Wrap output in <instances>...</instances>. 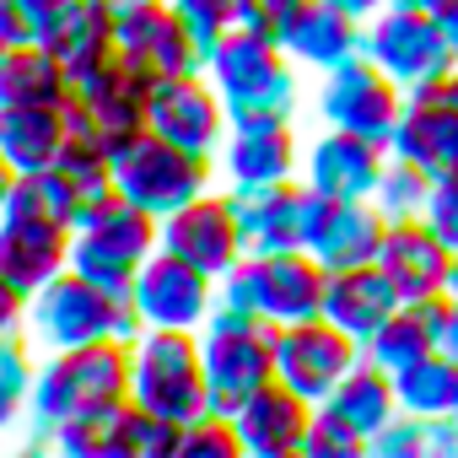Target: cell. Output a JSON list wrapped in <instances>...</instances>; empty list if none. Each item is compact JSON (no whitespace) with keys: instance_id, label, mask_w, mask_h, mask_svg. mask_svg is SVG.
Masks as SVG:
<instances>
[{"instance_id":"cell-1","label":"cell","mask_w":458,"mask_h":458,"mask_svg":"<svg viewBox=\"0 0 458 458\" xmlns=\"http://www.w3.org/2000/svg\"><path fill=\"white\" fill-rule=\"evenodd\" d=\"M205 76L226 103V124H302L308 87L292 55L254 33V28H226L205 49Z\"/></svg>"},{"instance_id":"cell-2","label":"cell","mask_w":458,"mask_h":458,"mask_svg":"<svg viewBox=\"0 0 458 458\" xmlns=\"http://www.w3.org/2000/svg\"><path fill=\"white\" fill-rule=\"evenodd\" d=\"M124 399H130V340L65 345V351H44L38 356L22 420L44 442L55 426H65L76 415H108Z\"/></svg>"},{"instance_id":"cell-3","label":"cell","mask_w":458,"mask_h":458,"mask_svg":"<svg viewBox=\"0 0 458 458\" xmlns=\"http://www.w3.org/2000/svg\"><path fill=\"white\" fill-rule=\"evenodd\" d=\"M28 335L38 351H65V345H92V340H135L140 318H135L130 292H108L65 265L55 281L28 292Z\"/></svg>"},{"instance_id":"cell-4","label":"cell","mask_w":458,"mask_h":458,"mask_svg":"<svg viewBox=\"0 0 458 458\" xmlns=\"http://www.w3.org/2000/svg\"><path fill=\"white\" fill-rule=\"evenodd\" d=\"M108 173H114V194H124L130 205L151 210L157 221L173 216L178 205H189L194 194L216 189V157L183 151L173 140H162L157 130H135L124 140L108 146Z\"/></svg>"},{"instance_id":"cell-5","label":"cell","mask_w":458,"mask_h":458,"mask_svg":"<svg viewBox=\"0 0 458 458\" xmlns=\"http://www.w3.org/2000/svg\"><path fill=\"white\" fill-rule=\"evenodd\" d=\"M324 286H329V270L308 249L243 254L233 270L216 281V302L259 313L270 324H297V318L324 313Z\"/></svg>"},{"instance_id":"cell-6","label":"cell","mask_w":458,"mask_h":458,"mask_svg":"<svg viewBox=\"0 0 458 458\" xmlns=\"http://www.w3.org/2000/svg\"><path fill=\"white\" fill-rule=\"evenodd\" d=\"M130 399L178 426L205 415L210 383L199 361V335L194 329H140L130 340Z\"/></svg>"},{"instance_id":"cell-7","label":"cell","mask_w":458,"mask_h":458,"mask_svg":"<svg viewBox=\"0 0 458 458\" xmlns=\"http://www.w3.org/2000/svg\"><path fill=\"white\" fill-rule=\"evenodd\" d=\"M194 335H199V361H205V383H210V410L233 415V404L243 394H254L259 383L276 377V324L270 318L216 302V313Z\"/></svg>"},{"instance_id":"cell-8","label":"cell","mask_w":458,"mask_h":458,"mask_svg":"<svg viewBox=\"0 0 458 458\" xmlns=\"http://www.w3.org/2000/svg\"><path fill=\"white\" fill-rule=\"evenodd\" d=\"M151 254H157V216L130 205L124 194H108L71 226V270H81L108 292H130L135 270Z\"/></svg>"},{"instance_id":"cell-9","label":"cell","mask_w":458,"mask_h":458,"mask_svg":"<svg viewBox=\"0 0 458 458\" xmlns=\"http://www.w3.org/2000/svg\"><path fill=\"white\" fill-rule=\"evenodd\" d=\"M361 55L377 71H388V81H399L404 92H415L458 65V44L420 6H410V0H388L377 17H367Z\"/></svg>"},{"instance_id":"cell-10","label":"cell","mask_w":458,"mask_h":458,"mask_svg":"<svg viewBox=\"0 0 458 458\" xmlns=\"http://www.w3.org/2000/svg\"><path fill=\"white\" fill-rule=\"evenodd\" d=\"M157 249L178 254L183 265L205 270V276H226L249 249H243V226H238V205H233V189L216 183L205 194H194L189 205H178L173 216L157 221Z\"/></svg>"},{"instance_id":"cell-11","label":"cell","mask_w":458,"mask_h":458,"mask_svg":"<svg viewBox=\"0 0 458 458\" xmlns=\"http://www.w3.org/2000/svg\"><path fill=\"white\" fill-rule=\"evenodd\" d=\"M399 108H404V87L388 81V71H377L367 55L324 71L318 92H313V114L324 124L367 135V140H383V146H388V135L399 124Z\"/></svg>"},{"instance_id":"cell-12","label":"cell","mask_w":458,"mask_h":458,"mask_svg":"<svg viewBox=\"0 0 458 458\" xmlns=\"http://www.w3.org/2000/svg\"><path fill=\"white\" fill-rule=\"evenodd\" d=\"M388 151L415 162L431 178H458V71L404 92Z\"/></svg>"},{"instance_id":"cell-13","label":"cell","mask_w":458,"mask_h":458,"mask_svg":"<svg viewBox=\"0 0 458 458\" xmlns=\"http://www.w3.org/2000/svg\"><path fill=\"white\" fill-rule=\"evenodd\" d=\"M356 361H361V345L345 329H335L324 313L297 318V324H276V377L286 388H297L308 404L329 399Z\"/></svg>"},{"instance_id":"cell-14","label":"cell","mask_w":458,"mask_h":458,"mask_svg":"<svg viewBox=\"0 0 458 458\" xmlns=\"http://www.w3.org/2000/svg\"><path fill=\"white\" fill-rule=\"evenodd\" d=\"M130 302L140 329H199L216 313V276L183 265L178 254L157 249L135 281H130Z\"/></svg>"},{"instance_id":"cell-15","label":"cell","mask_w":458,"mask_h":458,"mask_svg":"<svg viewBox=\"0 0 458 458\" xmlns=\"http://www.w3.org/2000/svg\"><path fill=\"white\" fill-rule=\"evenodd\" d=\"M146 130H157L162 140H173V146H183V151L216 157L233 124H226V103H221V92L210 87V76H205V71H189V76H162V81H151Z\"/></svg>"},{"instance_id":"cell-16","label":"cell","mask_w":458,"mask_h":458,"mask_svg":"<svg viewBox=\"0 0 458 458\" xmlns=\"http://www.w3.org/2000/svg\"><path fill=\"white\" fill-rule=\"evenodd\" d=\"M114 49H119L130 65H140L151 81L205 71V44H199V33L173 12V0H157V6H146V12H135V17H119V22H114Z\"/></svg>"},{"instance_id":"cell-17","label":"cell","mask_w":458,"mask_h":458,"mask_svg":"<svg viewBox=\"0 0 458 458\" xmlns=\"http://www.w3.org/2000/svg\"><path fill=\"white\" fill-rule=\"evenodd\" d=\"M383 162H388L383 140H367V135H351L335 124H324L313 140H302V183L324 199H372Z\"/></svg>"},{"instance_id":"cell-18","label":"cell","mask_w":458,"mask_h":458,"mask_svg":"<svg viewBox=\"0 0 458 458\" xmlns=\"http://www.w3.org/2000/svg\"><path fill=\"white\" fill-rule=\"evenodd\" d=\"M372 265L388 276L399 302H415V297H431V292H453L458 254L431 233L420 216H410V221H388L383 226V243H377Z\"/></svg>"},{"instance_id":"cell-19","label":"cell","mask_w":458,"mask_h":458,"mask_svg":"<svg viewBox=\"0 0 458 458\" xmlns=\"http://www.w3.org/2000/svg\"><path fill=\"white\" fill-rule=\"evenodd\" d=\"M313 189L297 178L281 183H259V189H233L238 205V226H243V249L249 254H281V249H302L308 243V216H313Z\"/></svg>"},{"instance_id":"cell-20","label":"cell","mask_w":458,"mask_h":458,"mask_svg":"<svg viewBox=\"0 0 458 458\" xmlns=\"http://www.w3.org/2000/svg\"><path fill=\"white\" fill-rule=\"evenodd\" d=\"M302 173V124H233L216 151V178L226 189H259Z\"/></svg>"},{"instance_id":"cell-21","label":"cell","mask_w":458,"mask_h":458,"mask_svg":"<svg viewBox=\"0 0 458 458\" xmlns=\"http://www.w3.org/2000/svg\"><path fill=\"white\" fill-rule=\"evenodd\" d=\"M308 420H313V404L297 388H286L281 377L259 383L254 394H243L233 404L243 458H297L302 437H308Z\"/></svg>"},{"instance_id":"cell-22","label":"cell","mask_w":458,"mask_h":458,"mask_svg":"<svg viewBox=\"0 0 458 458\" xmlns=\"http://www.w3.org/2000/svg\"><path fill=\"white\" fill-rule=\"evenodd\" d=\"M71 265V226L0 205V276L22 292H38L44 281H55Z\"/></svg>"},{"instance_id":"cell-23","label":"cell","mask_w":458,"mask_h":458,"mask_svg":"<svg viewBox=\"0 0 458 458\" xmlns=\"http://www.w3.org/2000/svg\"><path fill=\"white\" fill-rule=\"evenodd\" d=\"M383 226L388 216L372 205V199H313V216H308V254L324 265V270H351V265H372L377 259V243H383Z\"/></svg>"},{"instance_id":"cell-24","label":"cell","mask_w":458,"mask_h":458,"mask_svg":"<svg viewBox=\"0 0 458 458\" xmlns=\"http://www.w3.org/2000/svg\"><path fill=\"white\" fill-rule=\"evenodd\" d=\"M146 103H151V76L140 65H130L119 49H114V60H103L92 76L76 81V108L98 124V135L108 146L146 130Z\"/></svg>"},{"instance_id":"cell-25","label":"cell","mask_w":458,"mask_h":458,"mask_svg":"<svg viewBox=\"0 0 458 458\" xmlns=\"http://www.w3.org/2000/svg\"><path fill=\"white\" fill-rule=\"evenodd\" d=\"M38 44L65 65L71 81L92 76L103 60H114V22L98 0H55L49 17H44V33Z\"/></svg>"},{"instance_id":"cell-26","label":"cell","mask_w":458,"mask_h":458,"mask_svg":"<svg viewBox=\"0 0 458 458\" xmlns=\"http://www.w3.org/2000/svg\"><path fill=\"white\" fill-rule=\"evenodd\" d=\"M399 308V292L388 286V276L377 265H351V270H329V286H324V318L335 329H345L356 345H367L388 313Z\"/></svg>"},{"instance_id":"cell-27","label":"cell","mask_w":458,"mask_h":458,"mask_svg":"<svg viewBox=\"0 0 458 458\" xmlns=\"http://www.w3.org/2000/svg\"><path fill=\"white\" fill-rule=\"evenodd\" d=\"M71 140V103H33V108H0V157L12 173H44L60 162Z\"/></svg>"},{"instance_id":"cell-28","label":"cell","mask_w":458,"mask_h":458,"mask_svg":"<svg viewBox=\"0 0 458 458\" xmlns=\"http://www.w3.org/2000/svg\"><path fill=\"white\" fill-rule=\"evenodd\" d=\"M361 33H367V22H356L351 12L329 6V0H313V6L302 12V22L292 28V38H286V55H292V65L302 76L308 71L324 76V71H335V65L361 55Z\"/></svg>"},{"instance_id":"cell-29","label":"cell","mask_w":458,"mask_h":458,"mask_svg":"<svg viewBox=\"0 0 458 458\" xmlns=\"http://www.w3.org/2000/svg\"><path fill=\"white\" fill-rule=\"evenodd\" d=\"M76 81L44 44H6L0 49V108H33V103H71Z\"/></svg>"},{"instance_id":"cell-30","label":"cell","mask_w":458,"mask_h":458,"mask_svg":"<svg viewBox=\"0 0 458 458\" xmlns=\"http://www.w3.org/2000/svg\"><path fill=\"white\" fill-rule=\"evenodd\" d=\"M318 404H329L351 431H361L367 437V447H372V437L399 415V399H394V377L383 372V367H372L367 356L340 377V388L329 394V399H318Z\"/></svg>"},{"instance_id":"cell-31","label":"cell","mask_w":458,"mask_h":458,"mask_svg":"<svg viewBox=\"0 0 458 458\" xmlns=\"http://www.w3.org/2000/svg\"><path fill=\"white\" fill-rule=\"evenodd\" d=\"M108 458H178V420L124 399L108 410Z\"/></svg>"},{"instance_id":"cell-32","label":"cell","mask_w":458,"mask_h":458,"mask_svg":"<svg viewBox=\"0 0 458 458\" xmlns=\"http://www.w3.org/2000/svg\"><path fill=\"white\" fill-rule=\"evenodd\" d=\"M394 399L404 415H447L458 399V361L447 351H426L404 372H394Z\"/></svg>"},{"instance_id":"cell-33","label":"cell","mask_w":458,"mask_h":458,"mask_svg":"<svg viewBox=\"0 0 458 458\" xmlns=\"http://www.w3.org/2000/svg\"><path fill=\"white\" fill-rule=\"evenodd\" d=\"M426 351H442V345H437V340L415 324V313H410L404 302H399V308L388 313V324H383V329L361 345V356H367L372 367H383L388 377H394V372H404L410 361H420Z\"/></svg>"},{"instance_id":"cell-34","label":"cell","mask_w":458,"mask_h":458,"mask_svg":"<svg viewBox=\"0 0 458 458\" xmlns=\"http://www.w3.org/2000/svg\"><path fill=\"white\" fill-rule=\"evenodd\" d=\"M426 194H431V173H420L415 162H404V157L388 151V162L377 173V189H372V205L388 221H410V216L426 210Z\"/></svg>"},{"instance_id":"cell-35","label":"cell","mask_w":458,"mask_h":458,"mask_svg":"<svg viewBox=\"0 0 458 458\" xmlns=\"http://www.w3.org/2000/svg\"><path fill=\"white\" fill-rule=\"evenodd\" d=\"M178 458H243V442H238L233 415L205 410V415L183 420L178 426Z\"/></svg>"},{"instance_id":"cell-36","label":"cell","mask_w":458,"mask_h":458,"mask_svg":"<svg viewBox=\"0 0 458 458\" xmlns=\"http://www.w3.org/2000/svg\"><path fill=\"white\" fill-rule=\"evenodd\" d=\"M367 453V437L351 431L329 404H313V420H308V437H302V458H361Z\"/></svg>"},{"instance_id":"cell-37","label":"cell","mask_w":458,"mask_h":458,"mask_svg":"<svg viewBox=\"0 0 458 458\" xmlns=\"http://www.w3.org/2000/svg\"><path fill=\"white\" fill-rule=\"evenodd\" d=\"M308 6H313V0H243L238 22L254 28V33H265V38H276V44L286 49V38H292V28L302 22Z\"/></svg>"},{"instance_id":"cell-38","label":"cell","mask_w":458,"mask_h":458,"mask_svg":"<svg viewBox=\"0 0 458 458\" xmlns=\"http://www.w3.org/2000/svg\"><path fill=\"white\" fill-rule=\"evenodd\" d=\"M173 12L199 33V44L210 49L226 28H238V12H243V0H173Z\"/></svg>"},{"instance_id":"cell-39","label":"cell","mask_w":458,"mask_h":458,"mask_svg":"<svg viewBox=\"0 0 458 458\" xmlns=\"http://www.w3.org/2000/svg\"><path fill=\"white\" fill-rule=\"evenodd\" d=\"M38 345H33V335L22 329V335H12V340H0V383H6L12 394H22V404H28V388H33V372H38Z\"/></svg>"},{"instance_id":"cell-40","label":"cell","mask_w":458,"mask_h":458,"mask_svg":"<svg viewBox=\"0 0 458 458\" xmlns=\"http://www.w3.org/2000/svg\"><path fill=\"white\" fill-rule=\"evenodd\" d=\"M55 0H0V44H38Z\"/></svg>"},{"instance_id":"cell-41","label":"cell","mask_w":458,"mask_h":458,"mask_svg":"<svg viewBox=\"0 0 458 458\" xmlns=\"http://www.w3.org/2000/svg\"><path fill=\"white\" fill-rule=\"evenodd\" d=\"M420 221L458 254V178H431V194H426Z\"/></svg>"},{"instance_id":"cell-42","label":"cell","mask_w":458,"mask_h":458,"mask_svg":"<svg viewBox=\"0 0 458 458\" xmlns=\"http://www.w3.org/2000/svg\"><path fill=\"white\" fill-rule=\"evenodd\" d=\"M22 329H28V292L0 276V340H12Z\"/></svg>"},{"instance_id":"cell-43","label":"cell","mask_w":458,"mask_h":458,"mask_svg":"<svg viewBox=\"0 0 458 458\" xmlns=\"http://www.w3.org/2000/svg\"><path fill=\"white\" fill-rule=\"evenodd\" d=\"M410 6H420V12L458 44V0H410Z\"/></svg>"},{"instance_id":"cell-44","label":"cell","mask_w":458,"mask_h":458,"mask_svg":"<svg viewBox=\"0 0 458 458\" xmlns=\"http://www.w3.org/2000/svg\"><path fill=\"white\" fill-rule=\"evenodd\" d=\"M22 410H28V404H22V394H12L6 383H0V437H6V431L22 420Z\"/></svg>"},{"instance_id":"cell-45","label":"cell","mask_w":458,"mask_h":458,"mask_svg":"<svg viewBox=\"0 0 458 458\" xmlns=\"http://www.w3.org/2000/svg\"><path fill=\"white\" fill-rule=\"evenodd\" d=\"M98 6L108 12V22H119V17H135V12H146V6H157V0H98Z\"/></svg>"},{"instance_id":"cell-46","label":"cell","mask_w":458,"mask_h":458,"mask_svg":"<svg viewBox=\"0 0 458 458\" xmlns=\"http://www.w3.org/2000/svg\"><path fill=\"white\" fill-rule=\"evenodd\" d=\"M329 6H340V12H351L356 22H367V17H377L388 0H329Z\"/></svg>"},{"instance_id":"cell-47","label":"cell","mask_w":458,"mask_h":458,"mask_svg":"<svg viewBox=\"0 0 458 458\" xmlns=\"http://www.w3.org/2000/svg\"><path fill=\"white\" fill-rule=\"evenodd\" d=\"M442 351L458 361V297H453V324H447V335H442Z\"/></svg>"},{"instance_id":"cell-48","label":"cell","mask_w":458,"mask_h":458,"mask_svg":"<svg viewBox=\"0 0 458 458\" xmlns=\"http://www.w3.org/2000/svg\"><path fill=\"white\" fill-rule=\"evenodd\" d=\"M12 178H17V173H12V162H6V157H0V199H6V189H12Z\"/></svg>"},{"instance_id":"cell-49","label":"cell","mask_w":458,"mask_h":458,"mask_svg":"<svg viewBox=\"0 0 458 458\" xmlns=\"http://www.w3.org/2000/svg\"><path fill=\"white\" fill-rule=\"evenodd\" d=\"M453 297H458V265H453Z\"/></svg>"},{"instance_id":"cell-50","label":"cell","mask_w":458,"mask_h":458,"mask_svg":"<svg viewBox=\"0 0 458 458\" xmlns=\"http://www.w3.org/2000/svg\"><path fill=\"white\" fill-rule=\"evenodd\" d=\"M447 415H453V420H458V399H453V410H447Z\"/></svg>"},{"instance_id":"cell-51","label":"cell","mask_w":458,"mask_h":458,"mask_svg":"<svg viewBox=\"0 0 458 458\" xmlns=\"http://www.w3.org/2000/svg\"><path fill=\"white\" fill-rule=\"evenodd\" d=\"M0 49H6V44H0Z\"/></svg>"},{"instance_id":"cell-52","label":"cell","mask_w":458,"mask_h":458,"mask_svg":"<svg viewBox=\"0 0 458 458\" xmlns=\"http://www.w3.org/2000/svg\"><path fill=\"white\" fill-rule=\"evenodd\" d=\"M453 71H458V65H453Z\"/></svg>"}]
</instances>
